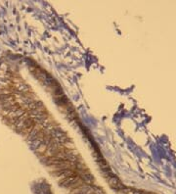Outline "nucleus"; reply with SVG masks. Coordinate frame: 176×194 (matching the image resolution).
<instances>
[{"label": "nucleus", "mask_w": 176, "mask_h": 194, "mask_svg": "<svg viewBox=\"0 0 176 194\" xmlns=\"http://www.w3.org/2000/svg\"><path fill=\"white\" fill-rule=\"evenodd\" d=\"M108 180L109 185L111 186V188H113L115 191H119L122 188H124V185L123 183L118 178V177H115V174H112V176L106 177Z\"/></svg>", "instance_id": "1"}]
</instances>
